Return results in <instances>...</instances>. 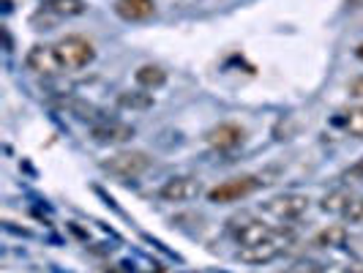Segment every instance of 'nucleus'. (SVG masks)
Instances as JSON below:
<instances>
[{
	"instance_id": "obj_1",
	"label": "nucleus",
	"mask_w": 363,
	"mask_h": 273,
	"mask_svg": "<svg viewBox=\"0 0 363 273\" xmlns=\"http://www.w3.org/2000/svg\"><path fill=\"white\" fill-rule=\"evenodd\" d=\"M292 243H295V235H292L290 230H276L268 240H262L257 246H240L238 249V260L249 262V265H268V262H273V260H279V257L284 255Z\"/></svg>"
},
{
	"instance_id": "obj_2",
	"label": "nucleus",
	"mask_w": 363,
	"mask_h": 273,
	"mask_svg": "<svg viewBox=\"0 0 363 273\" xmlns=\"http://www.w3.org/2000/svg\"><path fill=\"white\" fill-rule=\"evenodd\" d=\"M150 167H153V159L147 156L145 150H118V153H112L109 159L101 162L104 172L115 175V178H123V181L145 175Z\"/></svg>"
},
{
	"instance_id": "obj_3",
	"label": "nucleus",
	"mask_w": 363,
	"mask_h": 273,
	"mask_svg": "<svg viewBox=\"0 0 363 273\" xmlns=\"http://www.w3.org/2000/svg\"><path fill=\"white\" fill-rule=\"evenodd\" d=\"M55 52L60 57L63 69L69 72H79V69H88L93 60H96V47L85 36H63L55 44Z\"/></svg>"
},
{
	"instance_id": "obj_4",
	"label": "nucleus",
	"mask_w": 363,
	"mask_h": 273,
	"mask_svg": "<svg viewBox=\"0 0 363 273\" xmlns=\"http://www.w3.org/2000/svg\"><path fill=\"white\" fill-rule=\"evenodd\" d=\"M227 230L238 240V246H257V243L268 240L276 233L271 224H265L262 218L252 216V213H235V216H230L227 218Z\"/></svg>"
},
{
	"instance_id": "obj_5",
	"label": "nucleus",
	"mask_w": 363,
	"mask_h": 273,
	"mask_svg": "<svg viewBox=\"0 0 363 273\" xmlns=\"http://www.w3.org/2000/svg\"><path fill=\"white\" fill-rule=\"evenodd\" d=\"M262 186V181L257 175H238L230 181H221L208 191V200L213 205H230V202H240L246 197H252L257 189Z\"/></svg>"
},
{
	"instance_id": "obj_6",
	"label": "nucleus",
	"mask_w": 363,
	"mask_h": 273,
	"mask_svg": "<svg viewBox=\"0 0 363 273\" xmlns=\"http://www.w3.org/2000/svg\"><path fill=\"white\" fill-rule=\"evenodd\" d=\"M311 200L306 194H276L271 197L268 202H262V211L268 213V216L279 218V221H295V218H301L306 211H309Z\"/></svg>"
},
{
	"instance_id": "obj_7",
	"label": "nucleus",
	"mask_w": 363,
	"mask_h": 273,
	"mask_svg": "<svg viewBox=\"0 0 363 273\" xmlns=\"http://www.w3.org/2000/svg\"><path fill=\"white\" fill-rule=\"evenodd\" d=\"M25 66H28V72L44 77V79H52L60 72H66L57 52H55V47H47V44H33L25 55Z\"/></svg>"
},
{
	"instance_id": "obj_8",
	"label": "nucleus",
	"mask_w": 363,
	"mask_h": 273,
	"mask_svg": "<svg viewBox=\"0 0 363 273\" xmlns=\"http://www.w3.org/2000/svg\"><path fill=\"white\" fill-rule=\"evenodd\" d=\"M202 194V183L191 175H175L169 181H164L159 189V200L164 202H191Z\"/></svg>"
},
{
	"instance_id": "obj_9",
	"label": "nucleus",
	"mask_w": 363,
	"mask_h": 273,
	"mask_svg": "<svg viewBox=\"0 0 363 273\" xmlns=\"http://www.w3.org/2000/svg\"><path fill=\"white\" fill-rule=\"evenodd\" d=\"M91 137L99 145H123L134 137V126H128L123 121H115V118H104V121L91 126Z\"/></svg>"
},
{
	"instance_id": "obj_10",
	"label": "nucleus",
	"mask_w": 363,
	"mask_h": 273,
	"mask_svg": "<svg viewBox=\"0 0 363 273\" xmlns=\"http://www.w3.org/2000/svg\"><path fill=\"white\" fill-rule=\"evenodd\" d=\"M243 137H246V131L238 126V123H218V126H213L205 134L208 145L213 147V150H218V153H230V150L240 147L243 145Z\"/></svg>"
},
{
	"instance_id": "obj_11",
	"label": "nucleus",
	"mask_w": 363,
	"mask_h": 273,
	"mask_svg": "<svg viewBox=\"0 0 363 273\" xmlns=\"http://www.w3.org/2000/svg\"><path fill=\"white\" fill-rule=\"evenodd\" d=\"M115 14L126 22H145L156 17V0H115Z\"/></svg>"
},
{
	"instance_id": "obj_12",
	"label": "nucleus",
	"mask_w": 363,
	"mask_h": 273,
	"mask_svg": "<svg viewBox=\"0 0 363 273\" xmlns=\"http://www.w3.org/2000/svg\"><path fill=\"white\" fill-rule=\"evenodd\" d=\"M352 200H355L352 191H350L347 186H339V189H330L325 197L320 200V211H323V213H330V216H345Z\"/></svg>"
},
{
	"instance_id": "obj_13",
	"label": "nucleus",
	"mask_w": 363,
	"mask_h": 273,
	"mask_svg": "<svg viewBox=\"0 0 363 273\" xmlns=\"http://www.w3.org/2000/svg\"><path fill=\"white\" fill-rule=\"evenodd\" d=\"M347 238H350V233H347L345 224H328L314 235L311 246H317V249H342V246H347Z\"/></svg>"
},
{
	"instance_id": "obj_14",
	"label": "nucleus",
	"mask_w": 363,
	"mask_h": 273,
	"mask_svg": "<svg viewBox=\"0 0 363 273\" xmlns=\"http://www.w3.org/2000/svg\"><path fill=\"white\" fill-rule=\"evenodd\" d=\"M134 79H137V85H140V88H145V91H156V88H162L164 82H167V72H164L162 66L147 63V66H140V69L134 72Z\"/></svg>"
},
{
	"instance_id": "obj_15",
	"label": "nucleus",
	"mask_w": 363,
	"mask_h": 273,
	"mask_svg": "<svg viewBox=\"0 0 363 273\" xmlns=\"http://www.w3.org/2000/svg\"><path fill=\"white\" fill-rule=\"evenodd\" d=\"M44 9L52 11L57 17H82L88 11V3L85 0H44Z\"/></svg>"
},
{
	"instance_id": "obj_16",
	"label": "nucleus",
	"mask_w": 363,
	"mask_h": 273,
	"mask_svg": "<svg viewBox=\"0 0 363 273\" xmlns=\"http://www.w3.org/2000/svg\"><path fill=\"white\" fill-rule=\"evenodd\" d=\"M118 104L126 109H150L153 107V96L143 91H123L118 96Z\"/></svg>"
},
{
	"instance_id": "obj_17",
	"label": "nucleus",
	"mask_w": 363,
	"mask_h": 273,
	"mask_svg": "<svg viewBox=\"0 0 363 273\" xmlns=\"http://www.w3.org/2000/svg\"><path fill=\"white\" fill-rule=\"evenodd\" d=\"M342 126H345L347 134H352V137H363V107L350 109V112L345 115V121H342Z\"/></svg>"
},
{
	"instance_id": "obj_18",
	"label": "nucleus",
	"mask_w": 363,
	"mask_h": 273,
	"mask_svg": "<svg viewBox=\"0 0 363 273\" xmlns=\"http://www.w3.org/2000/svg\"><path fill=\"white\" fill-rule=\"evenodd\" d=\"M345 218L350 224H363V197H355V200L350 202Z\"/></svg>"
},
{
	"instance_id": "obj_19",
	"label": "nucleus",
	"mask_w": 363,
	"mask_h": 273,
	"mask_svg": "<svg viewBox=\"0 0 363 273\" xmlns=\"http://www.w3.org/2000/svg\"><path fill=\"white\" fill-rule=\"evenodd\" d=\"M287 273H323V265L320 262H311V260H301Z\"/></svg>"
},
{
	"instance_id": "obj_20",
	"label": "nucleus",
	"mask_w": 363,
	"mask_h": 273,
	"mask_svg": "<svg viewBox=\"0 0 363 273\" xmlns=\"http://www.w3.org/2000/svg\"><path fill=\"white\" fill-rule=\"evenodd\" d=\"M345 178H347V181H363V159H358V162L347 169Z\"/></svg>"
},
{
	"instance_id": "obj_21",
	"label": "nucleus",
	"mask_w": 363,
	"mask_h": 273,
	"mask_svg": "<svg viewBox=\"0 0 363 273\" xmlns=\"http://www.w3.org/2000/svg\"><path fill=\"white\" fill-rule=\"evenodd\" d=\"M350 96H355V99H363V77H355V79L350 82Z\"/></svg>"
},
{
	"instance_id": "obj_22",
	"label": "nucleus",
	"mask_w": 363,
	"mask_h": 273,
	"mask_svg": "<svg viewBox=\"0 0 363 273\" xmlns=\"http://www.w3.org/2000/svg\"><path fill=\"white\" fill-rule=\"evenodd\" d=\"M323 273H350L345 268H323Z\"/></svg>"
},
{
	"instance_id": "obj_23",
	"label": "nucleus",
	"mask_w": 363,
	"mask_h": 273,
	"mask_svg": "<svg viewBox=\"0 0 363 273\" xmlns=\"http://www.w3.org/2000/svg\"><path fill=\"white\" fill-rule=\"evenodd\" d=\"M355 55H358V57H361V60H363V44H361V47H358V52H355Z\"/></svg>"
}]
</instances>
